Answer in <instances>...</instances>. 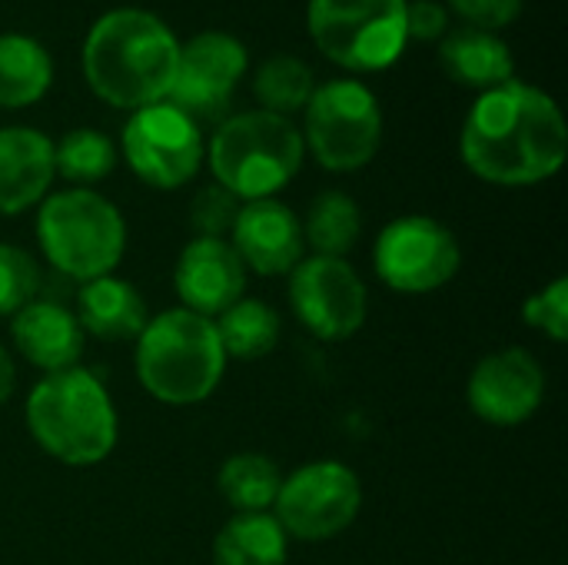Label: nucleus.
<instances>
[{"label":"nucleus","instance_id":"1","mask_svg":"<svg viewBox=\"0 0 568 565\" xmlns=\"http://www.w3.org/2000/svg\"><path fill=\"white\" fill-rule=\"evenodd\" d=\"M459 153L469 173L493 186L546 183L568 157L566 117L542 87L509 80L473 100Z\"/></svg>","mask_w":568,"mask_h":565},{"label":"nucleus","instance_id":"2","mask_svg":"<svg viewBox=\"0 0 568 565\" xmlns=\"http://www.w3.org/2000/svg\"><path fill=\"white\" fill-rule=\"evenodd\" d=\"M180 37L143 7H113L93 20L80 47V70L97 100L140 110L166 100L176 73Z\"/></svg>","mask_w":568,"mask_h":565},{"label":"nucleus","instance_id":"3","mask_svg":"<svg viewBox=\"0 0 568 565\" xmlns=\"http://www.w3.org/2000/svg\"><path fill=\"white\" fill-rule=\"evenodd\" d=\"M33 443L63 466H97L116 446V410L106 386L90 370L43 376L23 406Z\"/></svg>","mask_w":568,"mask_h":565},{"label":"nucleus","instance_id":"4","mask_svg":"<svg viewBox=\"0 0 568 565\" xmlns=\"http://www.w3.org/2000/svg\"><path fill=\"white\" fill-rule=\"evenodd\" d=\"M140 386L166 406H196L210 400L226 373L213 320L183 306L146 320L133 353Z\"/></svg>","mask_w":568,"mask_h":565},{"label":"nucleus","instance_id":"5","mask_svg":"<svg viewBox=\"0 0 568 565\" xmlns=\"http://www.w3.org/2000/svg\"><path fill=\"white\" fill-rule=\"evenodd\" d=\"M306 143L290 117L243 110L223 117L206 143L213 180L236 200H270L303 170Z\"/></svg>","mask_w":568,"mask_h":565},{"label":"nucleus","instance_id":"6","mask_svg":"<svg viewBox=\"0 0 568 565\" xmlns=\"http://www.w3.org/2000/svg\"><path fill=\"white\" fill-rule=\"evenodd\" d=\"M37 240L53 270L90 283L120 266L126 253V223L103 193L73 186L43 196L37 210Z\"/></svg>","mask_w":568,"mask_h":565},{"label":"nucleus","instance_id":"7","mask_svg":"<svg viewBox=\"0 0 568 565\" xmlns=\"http://www.w3.org/2000/svg\"><path fill=\"white\" fill-rule=\"evenodd\" d=\"M306 30L316 50L353 77L383 73L406 53V0H310Z\"/></svg>","mask_w":568,"mask_h":565},{"label":"nucleus","instance_id":"8","mask_svg":"<svg viewBox=\"0 0 568 565\" xmlns=\"http://www.w3.org/2000/svg\"><path fill=\"white\" fill-rule=\"evenodd\" d=\"M300 133L323 170L353 173L383 147V107L359 77H333L316 83Z\"/></svg>","mask_w":568,"mask_h":565},{"label":"nucleus","instance_id":"9","mask_svg":"<svg viewBox=\"0 0 568 565\" xmlns=\"http://www.w3.org/2000/svg\"><path fill=\"white\" fill-rule=\"evenodd\" d=\"M120 153L136 180L153 190L186 186L206 157L200 123L170 100L140 107L126 117L120 133Z\"/></svg>","mask_w":568,"mask_h":565},{"label":"nucleus","instance_id":"10","mask_svg":"<svg viewBox=\"0 0 568 565\" xmlns=\"http://www.w3.org/2000/svg\"><path fill=\"white\" fill-rule=\"evenodd\" d=\"M273 506L286 536L300 543H326L359 516L363 483L346 463L320 460L283 476Z\"/></svg>","mask_w":568,"mask_h":565},{"label":"nucleus","instance_id":"11","mask_svg":"<svg viewBox=\"0 0 568 565\" xmlns=\"http://www.w3.org/2000/svg\"><path fill=\"white\" fill-rule=\"evenodd\" d=\"M463 263V250L449 226L433 216H396L373 246L376 276L396 293H433L446 286Z\"/></svg>","mask_w":568,"mask_h":565},{"label":"nucleus","instance_id":"12","mask_svg":"<svg viewBox=\"0 0 568 565\" xmlns=\"http://www.w3.org/2000/svg\"><path fill=\"white\" fill-rule=\"evenodd\" d=\"M290 306L316 340L339 343L363 330L369 296L363 276L346 260L310 256L290 273Z\"/></svg>","mask_w":568,"mask_h":565},{"label":"nucleus","instance_id":"13","mask_svg":"<svg viewBox=\"0 0 568 565\" xmlns=\"http://www.w3.org/2000/svg\"><path fill=\"white\" fill-rule=\"evenodd\" d=\"M250 70V50L236 33L200 30L180 43L176 73L166 100L196 123L220 117Z\"/></svg>","mask_w":568,"mask_h":565},{"label":"nucleus","instance_id":"14","mask_svg":"<svg viewBox=\"0 0 568 565\" xmlns=\"http://www.w3.org/2000/svg\"><path fill=\"white\" fill-rule=\"evenodd\" d=\"M469 406L489 426H519L542 406L546 396V370L542 363L523 350L506 346L479 360L469 376Z\"/></svg>","mask_w":568,"mask_h":565},{"label":"nucleus","instance_id":"15","mask_svg":"<svg viewBox=\"0 0 568 565\" xmlns=\"http://www.w3.org/2000/svg\"><path fill=\"white\" fill-rule=\"evenodd\" d=\"M230 236V246L236 250L243 266L260 276L293 273L306 250L300 216L276 196L243 203Z\"/></svg>","mask_w":568,"mask_h":565},{"label":"nucleus","instance_id":"16","mask_svg":"<svg viewBox=\"0 0 568 565\" xmlns=\"http://www.w3.org/2000/svg\"><path fill=\"white\" fill-rule=\"evenodd\" d=\"M173 286L183 300V310L213 320L246 293V266L230 240L196 236L183 246L176 260Z\"/></svg>","mask_w":568,"mask_h":565},{"label":"nucleus","instance_id":"17","mask_svg":"<svg viewBox=\"0 0 568 565\" xmlns=\"http://www.w3.org/2000/svg\"><path fill=\"white\" fill-rule=\"evenodd\" d=\"M53 176V140L43 130H0V216H17L43 203Z\"/></svg>","mask_w":568,"mask_h":565},{"label":"nucleus","instance_id":"18","mask_svg":"<svg viewBox=\"0 0 568 565\" xmlns=\"http://www.w3.org/2000/svg\"><path fill=\"white\" fill-rule=\"evenodd\" d=\"M10 340L17 353L47 376L73 370L83 356V330L77 316L50 300H30L20 313H13Z\"/></svg>","mask_w":568,"mask_h":565},{"label":"nucleus","instance_id":"19","mask_svg":"<svg viewBox=\"0 0 568 565\" xmlns=\"http://www.w3.org/2000/svg\"><path fill=\"white\" fill-rule=\"evenodd\" d=\"M439 63L449 80L469 90H493L516 80V53L503 33L459 27L439 40Z\"/></svg>","mask_w":568,"mask_h":565},{"label":"nucleus","instance_id":"20","mask_svg":"<svg viewBox=\"0 0 568 565\" xmlns=\"http://www.w3.org/2000/svg\"><path fill=\"white\" fill-rule=\"evenodd\" d=\"M73 316L83 333L106 340V343L136 340L150 320L146 303L136 293V286L126 280H116V276H100V280L83 283Z\"/></svg>","mask_w":568,"mask_h":565},{"label":"nucleus","instance_id":"21","mask_svg":"<svg viewBox=\"0 0 568 565\" xmlns=\"http://www.w3.org/2000/svg\"><path fill=\"white\" fill-rule=\"evenodd\" d=\"M53 87V57L30 37L7 30L0 33V110H23L47 97Z\"/></svg>","mask_w":568,"mask_h":565},{"label":"nucleus","instance_id":"22","mask_svg":"<svg viewBox=\"0 0 568 565\" xmlns=\"http://www.w3.org/2000/svg\"><path fill=\"white\" fill-rule=\"evenodd\" d=\"M290 536L273 513H236L213 539V565H283Z\"/></svg>","mask_w":568,"mask_h":565},{"label":"nucleus","instance_id":"23","mask_svg":"<svg viewBox=\"0 0 568 565\" xmlns=\"http://www.w3.org/2000/svg\"><path fill=\"white\" fill-rule=\"evenodd\" d=\"M216 336L226 353V360H263L276 350L280 340V316L270 303L240 296L230 310H223L216 320Z\"/></svg>","mask_w":568,"mask_h":565},{"label":"nucleus","instance_id":"24","mask_svg":"<svg viewBox=\"0 0 568 565\" xmlns=\"http://www.w3.org/2000/svg\"><path fill=\"white\" fill-rule=\"evenodd\" d=\"M359 230H363V216L356 200L343 190H323L306 210L303 240L313 250V256L343 260L356 246Z\"/></svg>","mask_w":568,"mask_h":565},{"label":"nucleus","instance_id":"25","mask_svg":"<svg viewBox=\"0 0 568 565\" xmlns=\"http://www.w3.org/2000/svg\"><path fill=\"white\" fill-rule=\"evenodd\" d=\"M313 90H316L313 67L293 53H273L253 73V97L260 110L276 113V117L293 120V113H303Z\"/></svg>","mask_w":568,"mask_h":565},{"label":"nucleus","instance_id":"26","mask_svg":"<svg viewBox=\"0 0 568 565\" xmlns=\"http://www.w3.org/2000/svg\"><path fill=\"white\" fill-rule=\"evenodd\" d=\"M216 486L236 513H266L276 503L283 473L263 453H236L220 466Z\"/></svg>","mask_w":568,"mask_h":565},{"label":"nucleus","instance_id":"27","mask_svg":"<svg viewBox=\"0 0 568 565\" xmlns=\"http://www.w3.org/2000/svg\"><path fill=\"white\" fill-rule=\"evenodd\" d=\"M116 167V143L93 127L67 130L53 143V170L73 186L90 190L93 183L106 180Z\"/></svg>","mask_w":568,"mask_h":565},{"label":"nucleus","instance_id":"28","mask_svg":"<svg viewBox=\"0 0 568 565\" xmlns=\"http://www.w3.org/2000/svg\"><path fill=\"white\" fill-rule=\"evenodd\" d=\"M37 263L20 246L0 243V316L20 313L37 296Z\"/></svg>","mask_w":568,"mask_h":565},{"label":"nucleus","instance_id":"29","mask_svg":"<svg viewBox=\"0 0 568 565\" xmlns=\"http://www.w3.org/2000/svg\"><path fill=\"white\" fill-rule=\"evenodd\" d=\"M240 206H243V200H236L220 183H210L190 203V226L196 230V236L226 240V233L233 230V223L240 216Z\"/></svg>","mask_w":568,"mask_h":565},{"label":"nucleus","instance_id":"30","mask_svg":"<svg viewBox=\"0 0 568 565\" xmlns=\"http://www.w3.org/2000/svg\"><path fill=\"white\" fill-rule=\"evenodd\" d=\"M523 320L546 333L552 343H566L568 340V280L559 276L549 286H542L539 293H532L523 306Z\"/></svg>","mask_w":568,"mask_h":565},{"label":"nucleus","instance_id":"31","mask_svg":"<svg viewBox=\"0 0 568 565\" xmlns=\"http://www.w3.org/2000/svg\"><path fill=\"white\" fill-rule=\"evenodd\" d=\"M453 17L463 20V27L503 33L523 17V0H443Z\"/></svg>","mask_w":568,"mask_h":565},{"label":"nucleus","instance_id":"32","mask_svg":"<svg viewBox=\"0 0 568 565\" xmlns=\"http://www.w3.org/2000/svg\"><path fill=\"white\" fill-rule=\"evenodd\" d=\"M453 13L443 0H406V37L416 43H439L449 33Z\"/></svg>","mask_w":568,"mask_h":565},{"label":"nucleus","instance_id":"33","mask_svg":"<svg viewBox=\"0 0 568 565\" xmlns=\"http://www.w3.org/2000/svg\"><path fill=\"white\" fill-rule=\"evenodd\" d=\"M13 386H17V370H13V360H10V353L0 346V406L10 400Z\"/></svg>","mask_w":568,"mask_h":565}]
</instances>
